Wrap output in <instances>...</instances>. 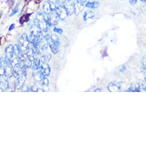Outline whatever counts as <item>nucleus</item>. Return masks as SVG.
<instances>
[{
    "mask_svg": "<svg viewBox=\"0 0 146 147\" xmlns=\"http://www.w3.org/2000/svg\"><path fill=\"white\" fill-rule=\"evenodd\" d=\"M41 84H42V86H44L45 87L48 86V85H49V80H48V79H47V78L46 76H44L43 78Z\"/></svg>",
    "mask_w": 146,
    "mask_h": 147,
    "instance_id": "24",
    "label": "nucleus"
},
{
    "mask_svg": "<svg viewBox=\"0 0 146 147\" xmlns=\"http://www.w3.org/2000/svg\"><path fill=\"white\" fill-rule=\"evenodd\" d=\"M5 76V67L0 65V77Z\"/></svg>",
    "mask_w": 146,
    "mask_h": 147,
    "instance_id": "26",
    "label": "nucleus"
},
{
    "mask_svg": "<svg viewBox=\"0 0 146 147\" xmlns=\"http://www.w3.org/2000/svg\"><path fill=\"white\" fill-rule=\"evenodd\" d=\"M53 31L55 33L59 34H62L63 31L62 29L60 28H57V27H54L53 29Z\"/></svg>",
    "mask_w": 146,
    "mask_h": 147,
    "instance_id": "27",
    "label": "nucleus"
},
{
    "mask_svg": "<svg viewBox=\"0 0 146 147\" xmlns=\"http://www.w3.org/2000/svg\"><path fill=\"white\" fill-rule=\"evenodd\" d=\"M121 87L119 83L116 82H113L109 84L108 86V90L111 92H119L120 91Z\"/></svg>",
    "mask_w": 146,
    "mask_h": 147,
    "instance_id": "9",
    "label": "nucleus"
},
{
    "mask_svg": "<svg viewBox=\"0 0 146 147\" xmlns=\"http://www.w3.org/2000/svg\"><path fill=\"white\" fill-rule=\"evenodd\" d=\"M11 65L14 67L19 66L21 63V61L19 57H17L16 55H14L13 58L10 61Z\"/></svg>",
    "mask_w": 146,
    "mask_h": 147,
    "instance_id": "14",
    "label": "nucleus"
},
{
    "mask_svg": "<svg viewBox=\"0 0 146 147\" xmlns=\"http://www.w3.org/2000/svg\"><path fill=\"white\" fill-rule=\"evenodd\" d=\"M43 13L46 15H50L51 12V7H50V4L49 1H46L44 3L43 5Z\"/></svg>",
    "mask_w": 146,
    "mask_h": 147,
    "instance_id": "15",
    "label": "nucleus"
},
{
    "mask_svg": "<svg viewBox=\"0 0 146 147\" xmlns=\"http://www.w3.org/2000/svg\"><path fill=\"white\" fill-rule=\"evenodd\" d=\"M13 67L10 64L5 67V76L8 78H11L13 76Z\"/></svg>",
    "mask_w": 146,
    "mask_h": 147,
    "instance_id": "11",
    "label": "nucleus"
},
{
    "mask_svg": "<svg viewBox=\"0 0 146 147\" xmlns=\"http://www.w3.org/2000/svg\"><path fill=\"white\" fill-rule=\"evenodd\" d=\"M47 1H49L50 3H55V4H56L58 5H60V4H59V0H47Z\"/></svg>",
    "mask_w": 146,
    "mask_h": 147,
    "instance_id": "30",
    "label": "nucleus"
},
{
    "mask_svg": "<svg viewBox=\"0 0 146 147\" xmlns=\"http://www.w3.org/2000/svg\"><path fill=\"white\" fill-rule=\"evenodd\" d=\"M42 31L35 24H33L30 28V35L35 37H39L42 34Z\"/></svg>",
    "mask_w": 146,
    "mask_h": 147,
    "instance_id": "6",
    "label": "nucleus"
},
{
    "mask_svg": "<svg viewBox=\"0 0 146 147\" xmlns=\"http://www.w3.org/2000/svg\"><path fill=\"white\" fill-rule=\"evenodd\" d=\"M39 70L42 71L43 75L46 77H48L51 73V67L47 63H42Z\"/></svg>",
    "mask_w": 146,
    "mask_h": 147,
    "instance_id": "7",
    "label": "nucleus"
},
{
    "mask_svg": "<svg viewBox=\"0 0 146 147\" xmlns=\"http://www.w3.org/2000/svg\"><path fill=\"white\" fill-rule=\"evenodd\" d=\"M17 46L22 53H25L31 47V43L29 42V38L26 33L23 34L18 41Z\"/></svg>",
    "mask_w": 146,
    "mask_h": 147,
    "instance_id": "1",
    "label": "nucleus"
},
{
    "mask_svg": "<svg viewBox=\"0 0 146 147\" xmlns=\"http://www.w3.org/2000/svg\"><path fill=\"white\" fill-rule=\"evenodd\" d=\"M10 61L11 59H9L5 55H3L1 58H0V65L5 67L11 64Z\"/></svg>",
    "mask_w": 146,
    "mask_h": 147,
    "instance_id": "19",
    "label": "nucleus"
},
{
    "mask_svg": "<svg viewBox=\"0 0 146 147\" xmlns=\"http://www.w3.org/2000/svg\"><path fill=\"white\" fill-rule=\"evenodd\" d=\"M34 24H36L42 31L48 30L49 26H48L44 19V14L42 12H39L34 20Z\"/></svg>",
    "mask_w": 146,
    "mask_h": 147,
    "instance_id": "2",
    "label": "nucleus"
},
{
    "mask_svg": "<svg viewBox=\"0 0 146 147\" xmlns=\"http://www.w3.org/2000/svg\"><path fill=\"white\" fill-rule=\"evenodd\" d=\"M129 92H140V86L139 83H135L132 84V85L131 86V87H130L129 90L128 91Z\"/></svg>",
    "mask_w": 146,
    "mask_h": 147,
    "instance_id": "22",
    "label": "nucleus"
},
{
    "mask_svg": "<svg viewBox=\"0 0 146 147\" xmlns=\"http://www.w3.org/2000/svg\"><path fill=\"white\" fill-rule=\"evenodd\" d=\"M129 3L131 5H134L137 2V0H129Z\"/></svg>",
    "mask_w": 146,
    "mask_h": 147,
    "instance_id": "31",
    "label": "nucleus"
},
{
    "mask_svg": "<svg viewBox=\"0 0 146 147\" xmlns=\"http://www.w3.org/2000/svg\"><path fill=\"white\" fill-rule=\"evenodd\" d=\"M74 10H75L74 13L78 15L79 13L81 12V11L84 9V6L85 5L82 3H79L77 1H76V3H74Z\"/></svg>",
    "mask_w": 146,
    "mask_h": 147,
    "instance_id": "13",
    "label": "nucleus"
},
{
    "mask_svg": "<svg viewBox=\"0 0 146 147\" xmlns=\"http://www.w3.org/2000/svg\"><path fill=\"white\" fill-rule=\"evenodd\" d=\"M0 79H1V77H0Z\"/></svg>",
    "mask_w": 146,
    "mask_h": 147,
    "instance_id": "38",
    "label": "nucleus"
},
{
    "mask_svg": "<svg viewBox=\"0 0 146 147\" xmlns=\"http://www.w3.org/2000/svg\"><path fill=\"white\" fill-rule=\"evenodd\" d=\"M9 83L7 79H0V90L4 91L9 89Z\"/></svg>",
    "mask_w": 146,
    "mask_h": 147,
    "instance_id": "10",
    "label": "nucleus"
},
{
    "mask_svg": "<svg viewBox=\"0 0 146 147\" xmlns=\"http://www.w3.org/2000/svg\"><path fill=\"white\" fill-rule=\"evenodd\" d=\"M26 75H23L16 79L15 83V87L17 90H21L25 86Z\"/></svg>",
    "mask_w": 146,
    "mask_h": 147,
    "instance_id": "5",
    "label": "nucleus"
},
{
    "mask_svg": "<svg viewBox=\"0 0 146 147\" xmlns=\"http://www.w3.org/2000/svg\"><path fill=\"white\" fill-rule=\"evenodd\" d=\"M81 1H82V0H76V1L79 2V3H81Z\"/></svg>",
    "mask_w": 146,
    "mask_h": 147,
    "instance_id": "36",
    "label": "nucleus"
},
{
    "mask_svg": "<svg viewBox=\"0 0 146 147\" xmlns=\"http://www.w3.org/2000/svg\"><path fill=\"white\" fill-rule=\"evenodd\" d=\"M15 54V46L9 45L5 49V55L11 59Z\"/></svg>",
    "mask_w": 146,
    "mask_h": 147,
    "instance_id": "8",
    "label": "nucleus"
},
{
    "mask_svg": "<svg viewBox=\"0 0 146 147\" xmlns=\"http://www.w3.org/2000/svg\"><path fill=\"white\" fill-rule=\"evenodd\" d=\"M94 16H95V15L93 11H88L85 12L83 16V18L85 21H87L88 20L93 19L94 18Z\"/></svg>",
    "mask_w": 146,
    "mask_h": 147,
    "instance_id": "20",
    "label": "nucleus"
},
{
    "mask_svg": "<svg viewBox=\"0 0 146 147\" xmlns=\"http://www.w3.org/2000/svg\"><path fill=\"white\" fill-rule=\"evenodd\" d=\"M67 1H71V0H67Z\"/></svg>",
    "mask_w": 146,
    "mask_h": 147,
    "instance_id": "37",
    "label": "nucleus"
},
{
    "mask_svg": "<svg viewBox=\"0 0 146 147\" xmlns=\"http://www.w3.org/2000/svg\"><path fill=\"white\" fill-rule=\"evenodd\" d=\"M66 10L67 12L68 15H72L74 13V3H72L71 1H67L65 0V1L62 4Z\"/></svg>",
    "mask_w": 146,
    "mask_h": 147,
    "instance_id": "4",
    "label": "nucleus"
},
{
    "mask_svg": "<svg viewBox=\"0 0 146 147\" xmlns=\"http://www.w3.org/2000/svg\"><path fill=\"white\" fill-rule=\"evenodd\" d=\"M33 76L35 80L40 84L42 83V80H43V78L44 77V76L43 75V73H42V71L40 70H38V71H36V72L34 73L33 75Z\"/></svg>",
    "mask_w": 146,
    "mask_h": 147,
    "instance_id": "12",
    "label": "nucleus"
},
{
    "mask_svg": "<svg viewBox=\"0 0 146 147\" xmlns=\"http://www.w3.org/2000/svg\"><path fill=\"white\" fill-rule=\"evenodd\" d=\"M141 63L143 66V68L144 69V70H146V56L144 57L141 59Z\"/></svg>",
    "mask_w": 146,
    "mask_h": 147,
    "instance_id": "29",
    "label": "nucleus"
},
{
    "mask_svg": "<svg viewBox=\"0 0 146 147\" xmlns=\"http://www.w3.org/2000/svg\"><path fill=\"white\" fill-rule=\"evenodd\" d=\"M93 1V0H82L81 3L85 5L86 3H88L89 1Z\"/></svg>",
    "mask_w": 146,
    "mask_h": 147,
    "instance_id": "33",
    "label": "nucleus"
},
{
    "mask_svg": "<svg viewBox=\"0 0 146 147\" xmlns=\"http://www.w3.org/2000/svg\"><path fill=\"white\" fill-rule=\"evenodd\" d=\"M19 5L17 4V6L15 8V9H13V11L12 12V13H11V15H10L9 16H10L11 17L14 16L15 15H16V14L19 12Z\"/></svg>",
    "mask_w": 146,
    "mask_h": 147,
    "instance_id": "25",
    "label": "nucleus"
},
{
    "mask_svg": "<svg viewBox=\"0 0 146 147\" xmlns=\"http://www.w3.org/2000/svg\"><path fill=\"white\" fill-rule=\"evenodd\" d=\"M50 39L56 45L59 47L60 46V40L58 36L56 34H52L50 35Z\"/></svg>",
    "mask_w": 146,
    "mask_h": 147,
    "instance_id": "23",
    "label": "nucleus"
},
{
    "mask_svg": "<svg viewBox=\"0 0 146 147\" xmlns=\"http://www.w3.org/2000/svg\"><path fill=\"white\" fill-rule=\"evenodd\" d=\"M140 1H141L143 3H145V2H146V0H140Z\"/></svg>",
    "mask_w": 146,
    "mask_h": 147,
    "instance_id": "35",
    "label": "nucleus"
},
{
    "mask_svg": "<svg viewBox=\"0 0 146 147\" xmlns=\"http://www.w3.org/2000/svg\"><path fill=\"white\" fill-rule=\"evenodd\" d=\"M38 92H44V91L42 88H39Z\"/></svg>",
    "mask_w": 146,
    "mask_h": 147,
    "instance_id": "34",
    "label": "nucleus"
},
{
    "mask_svg": "<svg viewBox=\"0 0 146 147\" xmlns=\"http://www.w3.org/2000/svg\"><path fill=\"white\" fill-rule=\"evenodd\" d=\"M99 5H100V3L97 1H90L86 3L85 4V6L86 7L90 9H96L99 7Z\"/></svg>",
    "mask_w": 146,
    "mask_h": 147,
    "instance_id": "17",
    "label": "nucleus"
},
{
    "mask_svg": "<svg viewBox=\"0 0 146 147\" xmlns=\"http://www.w3.org/2000/svg\"><path fill=\"white\" fill-rule=\"evenodd\" d=\"M15 27V24H12L10 26L9 28V31H12L13 29H14Z\"/></svg>",
    "mask_w": 146,
    "mask_h": 147,
    "instance_id": "32",
    "label": "nucleus"
},
{
    "mask_svg": "<svg viewBox=\"0 0 146 147\" xmlns=\"http://www.w3.org/2000/svg\"><path fill=\"white\" fill-rule=\"evenodd\" d=\"M30 90H31V91H32V92H38L39 88L38 87V86L36 84H33V85H32L31 86Z\"/></svg>",
    "mask_w": 146,
    "mask_h": 147,
    "instance_id": "28",
    "label": "nucleus"
},
{
    "mask_svg": "<svg viewBox=\"0 0 146 147\" xmlns=\"http://www.w3.org/2000/svg\"><path fill=\"white\" fill-rule=\"evenodd\" d=\"M55 12L58 16L59 19L61 20H64L67 18V17L68 16L67 11L66 10V9L64 8V7L62 4L59 5L56 7L55 11Z\"/></svg>",
    "mask_w": 146,
    "mask_h": 147,
    "instance_id": "3",
    "label": "nucleus"
},
{
    "mask_svg": "<svg viewBox=\"0 0 146 147\" xmlns=\"http://www.w3.org/2000/svg\"><path fill=\"white\" fill-rule=\"evenodd\" d=\"M48 46L50 47V49L51 51L54 54H56L59 52V46L56 45L55 43H54L50 39H48Z\"/></svg>",
    "mask_w": 146,
    "mask_h": 147,
    "instance_id": "18",
    "label": "nucleus"
},
{
    "mask_svg": "<svg viewBox=\"0 0 146 147\" xmlns=\"http://www.w3.org/2000/svg\"><path fill=\"white\" fill-rule=\"evenodd\" d=\"M41 60L40 58H36L33 61H32V66L31 67L33 69V70H39L40 69V66H41Z\"/></svg>",
    "mask_w": 146,
    "mask_h": 147,
    "instance_id": "16",
    "label": "nucleus"
},
{
    "mask_svg": "<svg viewBox=\"0 0 146 147\" xmlns=\"http://www.w3.org/2000/svg\"><path fill=\"white\" fill-rule=\"evenodd\" d=\"M52 58V55L50 53H46L43 54L40 57V60L42 63H47Z\"/></svg>",
    "mask_w": 146,
    "mask_h": 147,
    "instance_id": "21",
    "label": "nucleus"
}]
</instances>
